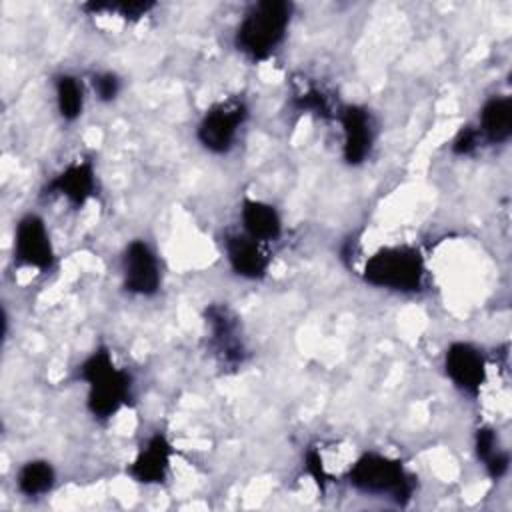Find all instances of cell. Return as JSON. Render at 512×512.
Listing matches in <instances>:
<instances>
[{"mask_svg":"<svg viewBox=\"0 0 512 512\" xmlns=\"http://www.w3.org/2000/svg\"><path fill=\"white\" fill-rule=\"evenodd\" d=\"M124 288L136 296H154L160 290L162 274L156 252L144 240H132L122 254Z\"/></svg>","mask_w":512,"mask_h":512,"instance_id":"cell-7","label":"cell"},{"mask_svg":"<svg viewBox=\"0 0 512 512\" xmlns=\"http://www.w3.org/2000/svg\"><path fill=\"white\" fill-rule=\"evenodd\" d=\"M478 132L490 144H502L512 136V100L508 96H492L484 102Z\"/></svg>","mask_w":512,"mask_h":512,"instance_id":"cell-15","label":"cell"},{"mask_svg":"<svg viewBox=\"0 0 512 512\" xmlns=\"http://www.w3.org/2000/svg\"><path fill=\"white\" fill-rule=\"evenodd\" d=\"M482 136L478 132V128H472V126H466L458 132V136L454 138L452 142V152L454 154H460V156H466V154H472L478 144H480Z\"/></svg>","mask_w":512,"mask_h":512,"instance_id":"cell-20","label":"cell"},{"mask_svg":"<svg viewBox=\"0 0 512 512\" xmlns=\"http://www.w3.org/2000/svg\"><path fill=\"white\" fill-rule=\"evenodd\" d=\"M14 260L34 270H50L56 254L50 242L48 228L38 214H26L18 220L14 230Z\"/></svg>","mask_w":512,"mask_h":512,"instance_id":"cell-6","label":"cell"},{"mask_svg":"<svg viewBox=\"0 0 512 512\" xmlns=\"http://www.w3.org/2000/svg\"><path fill=\"white\" fill-rule=\"evenodd\" d=\"M248 118V106L240 98H228L206 110L202 116L196 138L212 154H226Z\"/></svg>","mask_w":512,"mask_h":512,"instance_id":"cell-5","label":"cell"},{"mask_svg":"<svg viewBox=\"0 0 512 512\" xmlns=\"http://www.w3.org/2000/svg\"><path fill=\"white\" fill-rule=\"evenodd\" d=\"M496 442H498V440H496V432H494L492 428H488V426L478 428V430H476V438H474L476 456H478L482 462H486L494 452H498Z\"/></svg>","mask_w":512,"mask_h":512,"instance_id":"cell-21","label":"cell"},{"mask_svg":"<svg viewBox=\"0 0 512 512\" xmlns=\"http://www.w3.org/2000/svg\"><path fill=\"white\" fill-rule=\"evenodd\" d=\"M362 278L374 288L414 294L424 288V256L412 246H386L374 252L362 268Z\"/></svg>","mask_w":512,"mask_h":512,"instance_id":"cell-3","label":"cell"},{"mask_svg":"<svg viewBox=\"0 0 512 512\" xmlns=\"http://www.w3.org/2000/svg\"><path fill=\"white\" fill-rule=\"evenodd\" d=\"M226 258L230 268L246 278V280H260L266 276L270 266V256L262 250L260 242L242 234H228L224 240Z\"/></svg>","mask_w":512,"mask_h":512,"instance_id":"cell-12","label":"cell"},{"mask_svg":"<svg viewBox=\"0 0 512 512\" xmlns=\"http://www.w3.org/2000/svg\"><path fill=\"white\" fill-rule=\"evenodd\" d=\"M294 14L292 2L260 0L252 4L234 32L236 48L254 62L270 58L284 42Z\"/></svg>","mask_w":512,"mask_h":512,"instance_id":"cell-1","label":"cell"},{"mask_svg":"<svg viewBox=\"0 0 512 512\" xmlns=\"http://www.w3.org/2000/svg\"><path fill=\"white\" fill-rule=\"evenodd\" d=\"M56 472L48 460H28L16 474V488L28 498L44 496L54 488Z\"/></svg>","mask_w":512,"mask_h":512,"instance_id":"cell-16","label":"cell"},{"mask_svg":"<svg viewBox=\"0 0 512 512\" xmlns=\"http://www.w3.org/2000/svg\"><path fill=\"white\" fill-rule=\"evenodd\" d=\"M120 78L114 72H98L92 76V88L102 102H112L120 92Z\"/></svg>","mask_w":512,"mask_h":512,"instance_id":"cell-19","label":"cell"},{"mask_svg":"<svg viewBox=\"0 0 512 512\" xmlns=\"http://www.w3.org/2000/svg\"><path fill=\"white\" fill-rule=\"evenodd\" d=\"M56 106L66 122H74L84 110V88L82 82L72 74H60L54 82Z\"/></svg>","mask_w":512,"mask_h":512,"instance_id":"cell-17","label":"cell"},{"mask_svg":"<svg viewBox=\"0 0 512 512\" xmlns=\"http://www.w3.org/2000/svg\"><path fill=\"white\" fill-rule=\"evenodd\" d=\"M96 190L94 166L88 160L74 162L66 166L58 176L46 186V194H58L66 198L74 208H82Z\"/></svg>","mask_w":512,"mask_h":512,"instance_id":"cell-13","label":"cell"},{"mask_svg":"<svg viewBox=\"0 0 512 512\" xmlns=\"http://www.w3.org/2000/svg\"><path fill=\"white\" fill-rule=\"evenodd\" d=\"M508 464H510V460H508V454L506 452H494L486 462H484V466H486V470H488V474L492 476V478H502L506 472H508Z\"/></svg>","mask_w":512,"mask_h":512,"instance_id":"cell-23","label":"cell"},{"mask_svg":"<svg viewBox=\"0 0 512 512\" xmlns=\"http://www.w3.org/2000/svg\"><path fill=\"white\" fill-rule=\"evenodd\" d=\"M348 484L358 492L372 496H388L404 506L414 494L416 478L396 458L364 452L348 470Z\"/></svg>","mask_w":512,"mask_h":512,"instance_id":"cell-4","label":"cell"},{"mask_svg":"<svg viewBox=\"0 0 512 512\" xmlns=\"http://www.w3.org/2000/svg\"><path fill=\"white\" fill-rule=\"evenodd\" d=\"M174 448L168 438L160 432L150 436L146 444L136 454L134 462L128 468V474L140 484H158L166 478L170 470Z\"/></svg>","mask_w":512,"mask_h":512,"instance_id":"cell-11","label":"cell"},{"mask_svg":"<svg viewBox=\"0 0 512 512\" xmlns=\"http://www.w3.org/2000/svg\"><path fill=\"white\" fill-rule=\"evenodd\" d=\"M294 106L300 110V112H312L320 118H328L332 116V106L328 102V96H324L320 90L316 88H310L306 90L304 94L296 96L294 100Z\"/></svg>","mask_w":512,"mask_h":512,"instance_id":"cell-18","label":"cell"},{"mask_svg":"<svg viewBox=\"0 0 512 512\" xmlns=\"http://www.w3.org/2000/svg\"><path fill=\"white\" fill-rule=\"evenodd\" d=\"M338 120L342 124L344 144L342 158L350 166L362 164L374 146V120L368 108L358 104H348L338 112Z\"/></svg>","mask_w":512,"mask_h":512,"instance_id":"cell-10","label":"cell"},{"mask_svg":"<svg viewBox=\"0 0 512 512\" xmlns=\"http://www.w3.org/2000/svg\"><path fill=\"white\" fill-rule=\"evenodd\" d=\"M78 378L88 386L86 406L98 420H108L132 398V376L114 364L108 348L94 350L78 368Z\"/></svg>","mask_w":512,"mask_h":512,"instance_id":"cell-2","label":"cell"},{"mask_svg":"<svg viewBox=\"0 0 512 512\" xmlns=\"http://www.w3.org/2000/svg\"><path fill=\"white\" fill-rule=\"evenodd\" d=\"M240 220L244 234L260 244L278 240L282 234V218L278 210L262 200L246 198L240 208Z\"/></svg>","mask_w":512,"mask_h":512,"instance_id":"cell-14","label":"cell"},{"mask_svg":"<svg viewBox=\"0 0 512 512\" xmlns=\"http://www.w3.org/2000/svg\"><path fill=\"white\" fill-rule=\"evenodd\" d=\"M306 472L314 478V482H316L320 488H324V484H326V472H324L322 458H320V454H318L316 450H310V452L306 454Z\"/></svg>","mask_w":512,"mask_h":512,"instance_id":"cell-22","label":"cell"},{"mask_svg":"<svg viewBox=\"0 0 512 512\" xmlns=\"http://www.w3.org/2000/svg\"><path fill=\"white\" fill-rule=\"evenodd\" d=\"M206 324L210 328V344L220 362L226 366L242 364L246 348L236 314L228 306L212 304L206 310Z\"/></svg>","mask_w":512,"mask_h":512,"instance_id":"cell-9","label":"cell"},{"mask_svg":"<svg viewBox=\"0 0 512 512\" xmlns=\"http://www.w3.org/2000/svg\"><path fill=\"white\" fill-rule=\"evenodd\" d=\"M444 370L452 384L468 396H478L486 382L482 352L468 342H452L444 356Z\"/></svg>","mask_w":512,"mask_h":512,"instance_id":"cell-8","label":"cell"}]
</instances>
